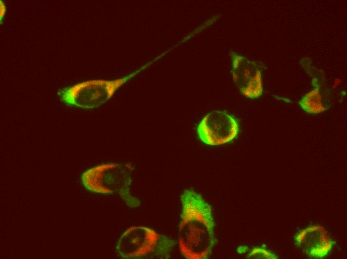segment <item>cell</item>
Segmentation results:
<instances>
[{
	"instance_id": "cell-1",
	"label": "cell",
	"mask_w": 347,
	"mask_h": 259,
	"mask_svg": "<svg viewBox=\"0 0 347 259\" xmlns=\"http://www.w3.org/2000/svg\"><path fill=\"white\" fill-rule=\"evenodd\" d=\"M180 200L178 246L181 254L188 259H208L216 243L211 207L193 189L185 190Z\"/></svg>"
},
{
	"instance_id": "cell-2",
	"label": "cell",
	"mask_w": 347,
	"mask_h": 259,
	"mask_svg": "<svg viewBox=\"0 0 347 259\" xmlns=\"http://www.w3.org/2000/svg\"><path fill=\"white\" fill-rule=\"evenodd\" d=\"M133 167L130 163H108L85 171L82 183L87 190L101 194L119 195L126 205L135 208L140 201L130 191Z\"/></svg>"
},
{
	"instance_id": "cell-3",
	"label": "cell",
	"mask_w": 347,
	"mask_h": 259,
	"mask_svg": "<svg viewBox=\"0 0 347 259\" xmlns=\"http://www.w3.org/2000/svg\"><path fill=\"white\" fill-rule=\"evenodd\" d=\"M176 245L174 240L145 226H132L116 246L118 256L127 259H167Z\"/></svg>"
},
{
	"instance_id": "cell-4",
	"label": "cell",
	"mask_w": 347,
	"mask_h": 259,
	"mask_svg": "<svg viewBox=\"0 0 347 259\" xmlns=\"http://www.w3.org/2000/svg\"><path fill=\"white\" fill-rule=\"evenodd\" d=\"M133 74L113 80H94L84 81L63 89L60 92L65 104L83 109L97 108L110 99L116 91Z\"/></svg>"
},
{
	"instance_id": "cell-5",
	"label": "cell",
	"mask_w": 347,
	"mask_h": 259,
	"mask_svg": "<svg viewBox=\"0 0 347 259\" xmlns=\"http://www.w3.org/2000/svg\"><path fill=\"white\" fill-rule=\"evenodd\" d=\"M239 131V124L233 115L221 111L206 115L197 127L198 136L206 144L216 146L232 141Z\"/></svg>"
},
{
	"instance_id": "cell-6",
	"label": "cell",
	"mask_w": 347,
	"mask_h": 259,
	"mask_svg": "<svg viewBox=\"0 0 347 259\" xmlns=\"http://www.w3.org/2000/svg\"><path fill=\"white\" fill-rule=\"evenodd\" d=\"M231 75L241 94L250 99L260 97L263 92L262 73L264 64L261 61H251L231 51Z\"/></svg>"
},
{
	"instance_id": "cell-7",
	"label": "cell",
	"mask_w": 347,
	"mask_h": 259,
	"mask_svg": "<svg viewBox=\"0 0 347 259\" xmlns=\"http://www.w3.org/2000/svg\"><path fill=\"white\" fill-rule=\"evenodd\" d=\"M294 243L308 257L323 259L330 253L334 241L325 228L314 225L297 233L294 236Z\"/></svg>"
},
{
	"instance_id": "cell-8",
	"label": "cell",
	"mask_w": 347,
	"mask_h": 259,
	"mask_svg": "<svg viewBox=\"0 0 347 259\" xmlns=\"http://www.w3.org/2000/svg\"><path fill=\"white\" fill-rule=\"evenodd\" d=\"M302 110L311 114H317L326 110L320 85H317L298 102Z\"/></svg>"
},
{
	"instance_id": "cell-9",
	"label": "cell",
	"mask_w": 347,
	"mask_h": 259,
	"mask_svg": "<svg viewBox=\"0 0 347 259\" xmlns=\"http://www.w3.org/2000/svg\"><path fill=\"white\" fill-rule=\"evenodd\" d=\"M247 258L249 259H277L276 254L267 249L261 247H254L247 254Z\"/></svg>"
},
{
	"instance_id": "cell-10",
	"label": "cell",
	"mask_w": 347,
	"mask_h": 259,
	"mask_svg": "<svg viewBox=\"0 0 347 259\" xmlns=\"http://www.w3.org/2000/svg\"><path fill=\"white\" fill-rule=\"evenodd\" d=\"M6 11V7L4 3L1 0H0V22L3 19Z\"/></svg>"
}]
</instances>
